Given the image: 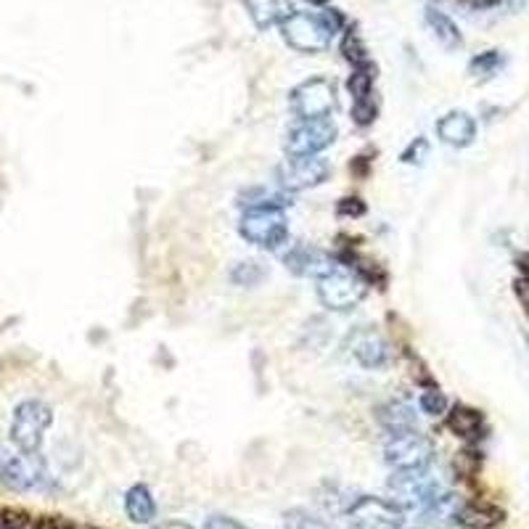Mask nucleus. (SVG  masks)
<instances>
[{"mask_svg": "<svg viewBox=\"0 0 529 529\" xmlns=\"http://www.w3.org/2000/svg\"><path fill=\"white\" fill-rule=\"evenodd\" d=\"M262 278H268V265L260 260H241L231 268V281L236 286H257Z\"/></svg>", "mask_w": 529, "mask_h": 529, "instance_id": "4be33fe9", "label": "nucleus"}, {"mask_svg": "<svg viewBox=\"0 0 529 529\" xmlns=\"http://www.w3.org/2000/svg\"><path fill=\"white\" fill-rule=\"evenodd\" d=\"M291 202H294V196H291L286 188L278 186V183L276 186L244 188V191L236 196V204H239L244 212H249V209H286Z\"/></svg>", "mask_w": 529, "mask_h": 529, "instance_id": "f3484780", "label": "nucleus"}, {"mask_svg": "<svg viewBox=\"0 0 529 529\" xmlns=\"http://www.w3.org/2000/svg\"><path fill=\"white\" fill-rule=\"evenodd\" d=\"M284 265L289 273L302 278H321L323 273L334 268V262L321 249L310 244H294L284 252Z\"/></svg>", "mask_w": 529, "mask_h": 529, "instance_id": "f8f14e48", "label": "nucleus"}, {"mask_svg": "<svg viewBox=\"0 0 529 529\" xmlns=\"http://www.w3.org/2000/svg\"><path fill=\"white\" fill-rule=\"evenodd\" d=\"M0 482L14 492H43L53 485L48 463L40 458V453L11 455L0 474Z\"/></svg>", "mask_w": 529, "mask_h": 529, "instance_id": "9d476101", "label": "nucleus"}, {"mask_svg": "<svg viewBox=\"0 0 529 529\" xmlns=\"http://www.w3.org/2000/svg\"><path fill=\"white\" fill-rule=\"evenodd\" d=\"M424 22L426 27L432 30V35L437 38V43H440L442 48L458 51L463 45V35L461 30H458V24H455L445 11H440V8H426Z\"/></svg>", "mask_w": 529, "mask_h": 529, "instance_id": "412c9836", "label": "nucleus"}, {"mask_svg": "<svg viewBox=\"0 0 529 529\" xmlns=\"http://www.w3.org/2000/svg\"><path fill=\"white\" fill-rule=\"evenodd\" d=\"M514 294H516V299H519V305H522L524 315L529 318V276L514 278Z\"/></svg>", "mask_w": 529, "mask_h": 529, "instance_id": "473e14b6", "label": "nucleus"}, {"mask_svg": "<svg viewBox=\"0 0 529 529\" xmlns=\"http://www.w3.org/2000/svg\"><path fill=\"white\" fill-rule=\"evenodd\" d=\"M8 458H11V453H8V450L3 448V445H0V474H3V469H6Z\"/></svg>", "mask_w": 529, "mask_h": 529, "instance_id": "c9c22d12", "label": "nucleus"}, {"mask_svg": "<svg viewBox=\"0 0 529 529\" xmlns=\"http://www.w3.org/2000/svg\"><path fill=\"white\" fill-rule=\"evenodd\" d=\"M157 529H194V527L186 522H167V524H159Z\"/></svg>", "mask_w": 529, "mask_h": 529, "instance_id": "f704fd0d", "label": "nucleus"}, {"mask_svg": "<svg viewBox=\"0 0 529 529\" xmlns=\"http://www.w3.org/2000/svg\"><path fill=\"white\" fill-rule=\"evenodd\" d=\"M204 529H246V527L241 522H236V519H231V516L212 514L207 522H204Z\"/></svg>", "mask_w": 529, "mask_h": 529, "instance_id": "72a5a7b5", "label": "nucleus"}, {"mask_svg": "<svg viewBox=\"0 0 529 529\" xmlns=\"http://www.w3.org/2000/svg\"><path fill=\"white\" fill-rule=\"evenodd\" d=\"M366 202L363 199H358V196H347V199H342V202L336 204V212L344 217H360L366 215Z\"/></svg>", "mask_w": 529, "mask_h": 529, "instance_id": "7c9ffc66", "label": "nucleus"}, {"mask_svg": "<svg viewBox=\"0 0 529 529\" xmlns=\"http://www.w3.org/2000/svg\"><path fill=\"white\" fill-rule=\"evenodd\" d=\"M503 64H506V56L500 51H482L469 61V75L479 77V80H487V77L498 75L500 69H503Z\"/></svg>", "mask_w": 529, "mask_h": 529, "instance_id": "5701e85b", "label": "nucleus"}, {"mask_svg": "<svg viewBox=\"0 0 529 529\" xmlns=\"http://www.w3.org/2000/svg\"><path fill=\"white\" fill-rule=\"evenodd\" d=\"M434 458V445L421 432H405L389 437L384 445V463L392 471L429 469Z\"/></svg>", "mask_w": 529, "mask_h": 529, "instance_id": "6e6552de", "label": "nucleus"}, {"mask_svg": "<svg viewBox=\"0 0 529 529\" xmlns=\"http://www.w3.org/2000/svg\"><path fill=\"white\" fill-rule=\"evenodd\" d=\"M284 529H331L326 524V519L302 508H291L284 514Z\"/></svg>", "mask_w": 529, "mask_h": 529, "instance_id": "a878e982", "label": "nucleus"}, {"mask_svg": "<svg viewBox=\"0 0 529 529\" xmlns=\"http://www.w3.org/2000/svg\"><path fill=\"white\" fill-rule=\"evenodd\" d=\"M307 3H313V6H326L328 0H307Z\"/></svg>", "mask_w": 529, "mask_h": 529, "instance_id": "e433bc0d", "label": "nucleus"}, {"mask_svg": "<svg viewBox=\"0 0 529 529\" xmlns=\"http://www.w3.org/2000/svg\"><path fill=\"white\" fill-rule=\"evenodd\" d=\"M376 117H379V98H376V93L368 98H360V101H352V120H355V125L368 127L373 125Z\"/></svg>", "mask_w": 529, "mask_h": 529, "instance_id": "bb28decb", "label": "nucleus"}, {"mask_svg": "<svg viewBox=\"0 0 529 529\" xmlns=\"http://www.w3.org/2000/svg\"><path fill=\"white\" fill-rule=\"evenodd\" d=\"M30 514L22 508H0V529H27Z\"/></svg>", "mask_w": 529, "mask_h": 529, "instance_id": "c756f323", "label": "nucleus"}, {"mask_svg": "<svg viewBox=\"0 0 529 529\" xmlns=\"http://www.w3.org/2000/svg\"><path fill=\"white\" fill-rule=\"evenodd\" d=\"M32 529H96V527L77 522V519H69V516L45 514V516H38V519L32 522Z\"/></svg>", "mask_w": 529, "mask_h": 529, "instance_id": "c85d7f7f", "label": "nucleus"}, {"mask_svg": "<svg viewBox=\"0 0 529 529\" xmlns=\"http://www.w3.org/2000/svg\"><path fill=\"white\" fill-rule=\"evenodd\" d=\"M125 516L133 524H151L157 519V500L146 485H133L125 492Z\"/></svg>", "mask_w": 529, "mask_h": 529, "instance_id": "aec40b11", "label": "nucleus"}, {"mask_svg": "<svg viewBox=\"0 0 529 529\" xmlns=\"http://www.w3.org/2000/svg\"><path fill=\"white\" fill-rule=\"evenodd\" d=\"M426 154H429V143L424 141V138H416V141L410 143L408 149L403 151V162L405 164H421L426 159Z\"/></svg>", "mask_w": 529, "mask_h": 529, "instance_id": "2f4dec72", "label": "nucleus"}, {"mask_svg": "<svg viewBox=\"0 0 529 529\" xmlns=\"http://www.w3.org/2000/svg\"><path fill=\"white\" fill-rule=\"evenodd\" d=\"M448 429L461 440H479L485 434V416L469 405H453L448 413Z\"/></svg>", "mask_w": 529, "mask_h": 529, "instance_id": "6ab92c4d", "label": "nucleus"}, {"mask_svg": "<svg viewBox=\"0 0 529 529\" xmlns=\"http://www.w3.org/2000/svg\"><path fill=\"white\" fill-rule=\"evenodd\" d=\"M373 82H376V75H373L371 64H363V67L352 69L350 80H347V90H350L352 101H360V98L373 96V93H376Z\"/></svg>", "mask_w": 529, "mask_h": 529, "instance_id": "b1692460", "label": "nucleus"}, {"mask_svg": "<svg viewBox=\"0 0 529 529\" xmlns=\"http://www.w3.org/2000/svg\"><path fill=\"white\" fill-rule=\"evenodd\" d=\"M350 352L363 368H384L389 363V344L373 328H360L350 336Z\"/></svg>", "mask_w": 529, "mask_h": 529, "instance_id": "ddd939ff", "label": "nucleus"}, {"mask_svg": "<svg viewBox=\"0 0 529 529\" xmlns=\"http://www.w3.org/2000/svg\"><path fill=\"white\" fill-rule=\"evenodd\" d=\"M336 125L331 120H297L284 141L286 157H318L336 143Z\"/></svg>", "mask_w": 529, "mask_h": 529, "instance_id": "1a4fd4ad", "label": "nucleus"}, {"mask_svg": "<svg viewBox=\"0 0 529 529\" xmlns=\"http://www.w3.org/2000/svg\"><path fill=\"white\" fill-rule=\"evenodd\" d=\"M342 56L352 64V69L355 67H363V64H368V51L366 45H363V40H360V32L355 30V27H350V30L344 32L342 38Z\"/></svg>", "mask_w": 529, "mask_h": 529, "instance_id": "393cba45", "label": "nucleus"}, {"mask_svg": "<svg viewBox=\"0 0 529 529\" xmlns=\"http://www.w3.org/2000/svg\"><path fill=\"white\" fill-rule=\"evenodd\" d=\"M421 410H424L426 416H432V418L445 416V413H448V397L442 395L437 387H432V389L426 387V392L421 395Z\"/></svg>", "mask_w": 529, "mask_h": 529, "instance_id": "cd10ccee", "label": "nucleus"}, {"mask_svg": "<svg viewBox=\"0 0 529 529\" xmlns=\"http://www.w3.org/2000/svg\"><path fill=\"white\" fill-rule=\"evenodd\" d=\"M241 239L252 246L281 252V246L289 241V223L284 209H249L239 220Z\"/></svg>", "mask_w": 529, "mask_h": 529, "instance_id": "0eeeda50", "label": "nucleus"}, {"mask_svg": "<svg viewBox=\"0 0 529 529\" xmlns=\"http://www.w3.org/2000/svg\"><path fill=\"white\" fill-rule=\"evenodd\" d=\"M246 14L254 22L257 30H270V27H281L286 16L294 14L291 0H241Z\"/></svg>", "mask_w": 529, "mask_h": 529, "instance_id": "a211bd4d", "label": "nucleus"}, {"mask_svg": "<svg viewBox=\"0 0 529 529\" xmlns=\"http://www.w3.org/2000/svg\"><path fill=\"white\" fill-rule=\"evenodd\" d=\"M51 424L53 410L43 400H24L16 405L11 418V442L19 448V453H40Z\"/></svg>", "mask_w": 529, "mask_h": 529, "instance_id": "423d86ee", "label": "nucleus"}, {"mask_svg": "<svg viewBox=\"0 0 529 529\" xmlns=\"http://www.w3.org/2000/svg\"><path fill=\"white\" fill-rule=\"evenodd\" d=\"M389 500H395L397 506L408 511H416L421 516L442 514L450 503L448 490L442 487L437 477H432L429 469H413V471H392L387 482Z\"/></svg>", "mask_w": 529, "mask_h": 529, "instance_id": "f03ea898", "label": "nucleus"}, {"mask_svg": "<svg viewBox=\"0 0 529 529\" xmlns=\"http://www.w3.org/2000/svg\"><path fill=\"white\" fill-rule=\"evenodd\" d=\"M276 178L278 186L286 188L289 194L307 191L331 178V164L321 157H289L276 170Z\"/></svg>", "mask_w": 529, "mask_h": 529, "instance_id": "9b49d317", "label": "nucleus"}, {"mask_svg": "<svg viewBox=\"0 0 529 529\" xmlns=\"http://www.w3.org/2000/svg\"><path fill=\"white\" fill-rule=\"evenodd\" d=\"M289 106L297 120H331V114L339 109L336 85L326 77H310L291 90Z\"/></svg>", "mask_w": 529, "mask_h": 529, "instance_id": "39448f33", "label": "nucleus"}, {"mask_svg": "<svg viewBox=\"0 0 529 529\" xmlns=\"http://www.w3.org/2000/svg\"><path fill=\"white\" fill-rule=\"evenodd\" d=\"M506 511L490 500H469L455 511V522L463 529H495L503 524Z\"/></svg>", "mask_w": 529, "mask_h": 529, "instance_id": "2eb2a0df", "label": "nucleus"}, {"mask_svg": "<svg viewBox=\"0 0 529 529\" xmlns=\"http://www.w3.org/2000/svg\"><path fill=\"white\" fill-rule=\"evenodd\" d=\"M376 421L381 424V429L395 437V434L405 432H418V416L413 405L405 403V400H389V403L379 405L376 408Z\"/></svg>", "mask_w": 529, "mask_h": 529, "instance_id": "dca6fc26", "label": "nucleus"}, {"mask_svg": "<svg viewBox=\"0 0 529 529\" xmlns=\"http://www.w3.org/2000/svg\"><path fill=\"white\" fill-rule=\"evenodd\" d=\"M437 135L442 138V143H448L453 149H466L477 138V120L469 112L455 109L437 120Z\"/></svg>", "mask_w": 529, "mask_h": 529, "instance_id": "4468645a", "label": "nucleus"}, {"mask_svg": "<svg viewBox=\"0 0 529 529\" xmlns=\"http://www.w3.org/2000/svg\"><path fill=\"white\" fill-rule=\"evenodd\" d=\"M368 281L360 276L358 270L336 265L323 273L321 278H315V294L321 299V305L334 310V313H347L366 299Z\"/></svg>", "mask_w": 529, "mask_h": 529, "instance_id": "20e7f679", "label": "nucleus"}, {"mask_svg": "<svg viewBox=\"0 0 529 529\" xmlns=\"http://www.w3.org/2000/svg\"><path fill=\"white\" fill-rule=\"evenodd\" d=\"M326 506L342 516L352 529H403L405 511L395 500L376 498L336 487L334 495H326Z\"/></svg>", "mask_w": 529, "mask_h": 529, "instance_id": "f257e3e1", "label": "nucleus"}, {"mask_svg": "<svg viewBox=\"0 0 529 529\" xmlns=\"http://www.w3.org/2000/svg\"><path fill=\"white\" fill-rule=\"evenodd\" d=\"M344 27V19L328 8L323 14L313 11H294L281 22V35L286 45L299 53H323L331 45L334 35Z\"/></svg>", "mask_w": 529, "mask_h": 529, "instance_id": "7ed1b4c3", "label": "nucleus"}]
</instances>
